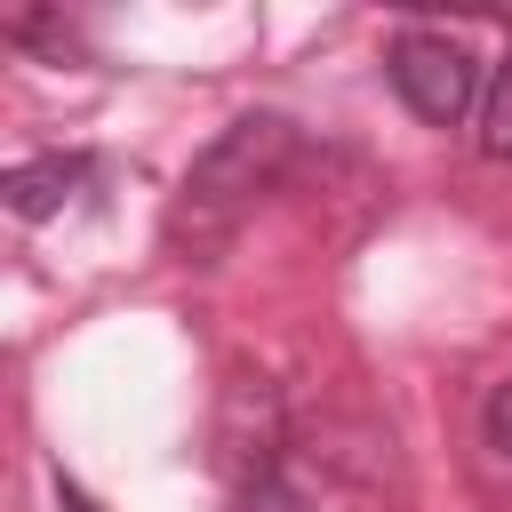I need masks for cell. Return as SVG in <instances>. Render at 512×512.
Here are the masks:
<instances>
[{
  "instance_id": "cell-1",
  "label": "cell",
  "mask_w": 512,
  "mask_h": 512,
  "mask_svg": "<svg viewBox=\"0 0 512 512\" xmlns=\"http://www.w3.org/2000/svg\"><path fill=\"white\" fill-rule=\"evenodd\" d=\"M288 160H296V128L280 120V112H240L200 160H192V176H184V208H208V216H240L256 192H272L280 176H288Z\"/></svg>"
},
{
  "instance_id": "cell-2",
  "label": "cell",
  "mask_w": 512,
  "mask_h": 512,
  "mask_svg": "<svg viewBox=\"0 0 512 512\" xmlns=\"http://www.w3.org/2000/svg\"><path fill=\"white\" fill-rule=\"evenodd\" d=\"M384 72H392L400 104H408L424 128H456V120L480 104V72H472V56H464L448 32H400L392 56H384Z\"/></svg>"
},
{
  "instance_id": "cell-3",
  "label": "cell",
  "mask_w": 512,
  "mask_h": 512,
  "mask_svg": "<svg viewBox=\"0 0 512 512\" xmlns=\"http://www.w3.org/2000/svg\"><path fill=\"white\" fill-rule=\"evenodd\" d=\"M80 184H88V152H40V160H16L0 176V200H8V216L48 224V216H64V200Z\"/></svg>"
},
{
  "instance_id": "cell-4",
  "label": "cell",
  "mask_w": 512,
  "mask_h": 512,
  "mask_svg": "<svg viewBox=\"0 0 512 512\" xmlns=\"http://www.w3.org/2000/svg\"><path fill=\"white\" fill-rule=\"evenodd\" d=\"M472 136H480V152H488V160H512V48H504V56L488 64V80H480Z\"/></svg>"
},
{
  "instance_id": "cell-5",
  "label": "cell",
  "mask_w": 512,
  "mask_h": 512,
  "mask_svg": "<svg viewBox=\"0 0 512 512\" xmlns=\"http://www.w3.org/2000/svg\"><path fill=\"white\" fill-rule=\"evenodd\" d=\"M240 512H312V496H304V480L280 464V472H264V480L240 488Z\"/></svg>"
},
{
  "instance_id": "cell-6",
  "label": "cell",
  "mask_w": 512,
  "mask_h": 512,
  "mask_svg": "<svg viewBox=\"0 0 512 512\" xmlns=\"http://www.w3.org/2000/svg\"><path fill=\"white\" fill-rule=\"evenodd\" d=\"M480 440H488V456L512 472V376L488 392V408H480Z\"/></svg>"
},
{
  "instance_id": "cell-7",
  "label": "cell",
  "mask_w": 512,
  "mask_h": 512,
  "mask_svg": "<svg viewBox=\"0 0 512 512\" xmlns=\"http://www.w3.org/2000/svg\"><path fill=\"white\" fill-rule=\"evenodd\" d=\"M8 40H16V48H48L56 64H64V48H72V32H64L56 16H16V24H8Z\"/></svg>"
},
{
  "instance_id": "cell-8",
  "label": "cell",
  "mask_w": 512,
  "mask_h": 512,
  "mask_svg": "<svg viewBox=\"0 0 512 512\" xmlns=\"http://www.w3.org/2000/svg\"><path fill=\"white\" fill-rule=\"evenodd\" d=\"M56 512H104L88 488H72V480H56Z\"/></svg>"
}]
</instances>
